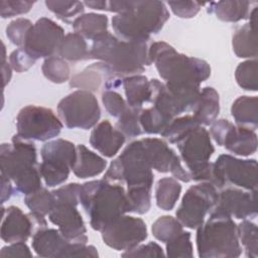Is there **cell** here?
<instances>
[{
  "mask_svg": "<svg viewBox=\"0 0 258 258\" xmlns=\"http://www.w3.org/2000/svg\"><path fill=\"white\" fill-rule=\"evenodd\" d=\"M108 11L117 13L112 18L116 35L128 41L148 42L169 19L161 1H108Z\"/></svg>",
  "mask_w": 258,
  "mask_h": 258,
  "instance_id": "1",
  "label": "cell"
},
{
  "mask_svg": "<svg viewBox=\"0 0 258 258\" xmlns=\"http://www.w3.org/2000/svg\"><path fill=\"white\" fill-rule=\"evenodd\" d=\"M79 199L95 231L101 232L108 224L129 213L125 188L104 178L81 184Z\"/></svg>",
  "mask_w": 258,
  "mask_h": 258,
  "instance_id": "2",
  "label": "cell"
},
{
  "mask_svg": "<svg viewBox=\"0 0 258 258\" xmlns=\"http://www.w3.org/2000/svg\"><path fill=\"white\" fill-rule=\"evenodd\" d=\"M148 49L146 41H128L108 32L93 41L90 54L91 59L107 63L116 76L125 78L141 75L151 64Z\"/></svg>",
  "mask_w": 258,
  "mask_h": 258,
  "instance_id": "3",
  "label": "cell"
},
{
  "mask_svg": "<svg viewBox=\"0 0 258 258\" xmlns=\"http://www.w3.org/2000/svg\"><path fill=\"white\" fill-rule=\"evenodd\" d=\"M0 164L1 175L14 183V192L27 196L42 187L36 148L32 142L14 135L11 143H2Z\"/></svg>",
  "mask_w": 258,
  "mask_h": 258,
  "instance_id": "4",
  "label": "cell"
},
{
  "mask_svg": "<svg viewBox=\"0 0 258 258\" xmlns=\"http://www.w3.org/2000/svg\"><path fill=\"white\" fill-rule=\"evenodd\" d=\"M197 250L201 258H236L242 254L237 224L216 207L197 228Z\"/></svg>",
  "mask_w": 258,
  "mask_h": 258,
  "instance_id": "5",
  "label": "cell"
},
{
  "mask_svg": "<svg viewBox=\"0 0 258 258\" xmlns=\"http://www.w3.org/2000/svg\"><path fill=\"white\" fill-rule=\"evenodd\" d=\"M148 56L165 83H201L211 76L210 64L195 56L179 53L164 41L153 42L148 49Z\"/></svg>",
  "mask_w": 258,
  "mask_h": 258,
  "instance_id": "6",
  "label": "cell"
},
{
  "mask_svg": "<svg viewBox=\"0 0 258 258\" xmlns=\"http://www.w3.org/2000/svg\"><path fill=\"white\" fill-rule=\"evenodd\" d=\"M108 181L126 182L127 186L153 184L154 175L142 139L130 142L109 165L104 174Z\"/></svg>",
  "mask_w": 258,
  "mask_h": 258,
  "instance_id": "7",
  "label": "cell"
},
{
  "mask_svg": "<svg viewBox=\"0 0 258 258\" xmlns=\"http://www.w3.org/2000/svg\"><path fill=\"white\" fill-rule=\"evenodd\" d=\"M41 163L38 168L42 179L48 187L63 183L76 161V146L61 138L50 140L40 149Z\"/></svg>",
  "mask_w": 258,
  "mask_h": 258,
  "instance_id": "8",
  "label": "cell"
},
{
  "mask_svg": "<svg viewBox=\"0 0 258 258\" xmlns=\"http://www.w3.org/2000/svg\"><path fill=\"white\" fill-rule=\"evenodd\" d=\"M57 115L68 128L88 130L97 125L101 109L92 92L77 90L58 102Z\"/></svg>",
  "mask_w": 258,
  "mask_h": 258,
  "instance_id": "9",
  "label": "cell"
},
{
  "mask_svg": "<svg viewBox=\"0 0 258 258\" xmlns=\"http://www.w3.org/2000/svg\"><path fill=\"white\" fill-rule=\"evenodd\" d=\"M62 127L53 111L41 106H25L16 117V135L26 141H49L60 133Z\"/></svg>",
  "mask_w": 258,
  "mask_h": 258,
  "instance_id": "10",
  "label": "cell"
},
{
  "mask_svg": "<svg viewBox=\"0 0 258 258\" xmlns=\"http://www.w3.org/2000/svg\"><path fill=\"white\" fill-rule=\"evenodd\" d=\"M218 190L210 182L202 181L191 185L183 195L175 212L176 219L189 229L199 228L218 202Z\"/></svg>",
  "mask_w": 258,
  "mask_h": 258,
  "instance_id": "11",
  "label": "cell"
},
{
  "mask_svg": "<svg viewBox=\"0 0 258 258\" xmlns=\"http://www.w3.org/2000/svg\"><path fill=\"white\" fill-rule=\"evenodd\" d=\"M64 30L53 20L41 17L29 29L22 48L34 59L47 58L58 52Z\"/></svg>",
  "mask_w": 258,
  "mask_h": 258,
  "instance_id": "12",
  "label": "cell"
},
{
  "mask_svg": "<svg viewBox=\"0 0 258 258\" xmlns=\"http://www.w3.org/2000/svg\"><path fill=\"white\" fill-rule=\"evenodd\" d=\"M103 242L117 251H127L143 242L148 234L144 221L140 218L123 215L101 231Z\"/></svg>",
  "mask_w": 258,
  "mask_h": 258,
  "instance_id": "13",
  "label": "cell"
},
{
  "mask_svg": "<svg viewBox=\"0 0 258 258\" xmlns=\"http://www.w3.org/2000/svg\"><path fill=\"white\" fill-rule=\"evenodd\" d=\"M211 135L215 142L228 151L248 156L257 150V134L250 128L234 125L227 119H219L211 125Z\"/></svg>",
  "mask_w": 258,
  "mask_h": 258,
  "instance_id": "14",
  "label": "cell"
},
{
  "mask_svg": "<svg viewBox=\"0 0 258 258\" xmlns=\"http://www.w3.org/2000/svg\"><path fill=\"white\" fill-rule=\"evenodd\" d=\"M46 227L47 222L44 216L32 212L24 214L16 206H10L7 209L2 207L0 236L8 244L25 242L36 231Z\"/></svg>",
  "mask_w": 258,
  "mask_h": 258,
  "instance_id": "15",
  "label": "cell"
},
{
  "mask_svg": "<svg viewBox=\"0 0 258 258\" xmlns=\"http://www.w3.org/2000/svg\"><path fill=\"white\" fill-rule=\"evenodd\" d=\"M214 166L223 187L230 183L246 190L257 189L256 159H240L230 154H221L214 162Z\"/></svg>",
  "mask_w": 258,
  "mask_h": 258,
  "instance_id": "16",
  "label": "cell"
},
{
  "mask_svg": "<svg viewBox=\"0 0 258 258\" xmlns=\"http://www.w3.org/2000/svg\"><path fill=\"white\" fill-rule=\"evenodd\" d=\"M175 144L188 173L210 162L215 152L210 133L202 125L190 130Z\"/></svg>",
  "mask_w": 258,
  "mask_h": 258,
  "instance_id": "17",
  "label": "cell"
},
{
  "mask_svg": "<svg viewBox=\"0 0 258 258\" xmlns=\"http://www.w3.org/2000/svg\"><path fill=\"white\" fill-rule=\"evenodd\" d=\"M142 142L152 169L161 173L170 172L175 179L182 182L191 180L180 157L165 141L159 138H142Z\"/></svg>",
  "mask_w": 258,
  "mask_h": 258,
  "instance_id": "18",
  "label": "cell"
},
{
  "mask_svg": "<svg viewBox=\"0 0 258 258\" xmlns=\"http://www.w3.org/2000/svg\"><path fill=\"white\" fill-rule=\"evenodd\" d=\"M48 219L70 242H88L87 228L76 205L55 202Z\"/></svg>",
  "mask_w": 258,
  "mask_h": 258,
  "instance_id": "19",
  "label": "cell"
},
{
  "mask_svg": "<svg viewBox=\"0 0 258 258\" xmlns=\"http://www.w3.org/2000/svg\"><path fill=\"white\" fill-rule=\"evenodd\" d=\"M256 191L227 187L219 192L215 207L238 220L255 217L257 215Z\"/></svg>",
  "mask_w": 258,
  "mask_h": 258,
  "instance_id": "20",
  "label": "cell"
},
{
  "mask_svg": "<svg viewBox=\"0 0 258 258\" xmlns=\"http://www.w3.org/2000/svg\"><path fill=\"white\" fill-rule=\"evenodd\" d=\"M125 140L124 134L114 128L108 120L98 123L90 136L92 147L106 157L115 156L125 143Z\"/></svg>",
  "mask_w": 258,
  "mask_h": 258,
  "instance_id": "21",
  "label": "cell"
},
{
  "mask_svg": "<svg viewBox=\"0 0 258 258\" xmlns=\"http://www.w3.org/2000/svg\"><path fill=\"white\" fill-rule=\"evenodd\" d=\"M114 78L120 77L116 76L107 63L97 61L73 76L70 81V87L94 93L98 92L101 86L104 88L105 84Z\"/></svg>",
  "mask_w": 258,
  "mask_h": 258,
  "instance_id": "22",
  "label": "cell"
},
{
  "mask_svg": "<svg viewBox=\"0 0 258 258\" xmlns=\"http://www.w3.org/2000/svg\"><path fill=\"white\" fill-rule=\"evenodd\" d=\"M70 241L66 239L58 229L42 228L32 235V249L38 257L57 258L62 256Z\"/></svg>",
  "mask_w": 258,
  "mask_h": 258,
  "instance_id": "23",
  "label": "cell"
},
{
  "mask_svg": "<svg viewBox=\"0 0 258 258\" xmlns=\"http://www.w3.org/2000/svg\"><path fill=\"white\" fill-rule=\"evenodd\" d=\"M106 166L107 161L84 144L76 146V161L72 170L77 177L88 178L97 176L106 169Z\"/></svg>",
  "mask_w": 258,
  "mask_h": 258,
  "instance_id": "24",
  "label": "cell"
},
{
  "mask_svg": "<svg viewBox=\"0 0 258 258\" xmlns=\"http://www.w3.org/2000/svg\"><path fill=\"white\" fill-rule=\"evenodd\" d=\"M191 111L194 112L192 117L200 125H212L220 112V97L218 92L212 87L203 88Z\"/></svg>",
  "mask_w": 258,
  "mask_h": 258,
  "instance_id": "25",
  "label": "cell"
},
{
  "mask_svg": "<svg viewBox=\"0 0 258 258\" xmlns=\"http://www.w3.org/2000/svg\"><path fill=\"white\" fill-rule=\"evenodd\" d=\"M126 102L129 107L142 109L145 103H150L151 100V84L143 75H134L125 77L122 82Z\"/></svg>",
  "mask_w": 258,
  "mask_h": 258,
  "instance_id": "26",
  "label": "cell"
},
{
  "mask_svg": "<svg viewBox=\"0 0 258 258\" xmlns=\"http://www.w3.org/2000/svg\"><path fill=\"white\" fill-rule=\"evenodd\" d=\"M207 11L226 22H238L247 19L250 14L251 2L241 0L212 1L208 3Z\"/></svg>",
  "mask_w": 258,
  "mask_h": 258,
  "instance_id": "27",
  "label": "cell"
},
{
  "mask_svg": "<svg viewBox=\"0 0 258 258\" xmlns=\"http://www.w3.org/2000/svg\"><path fill=\"white\" fill-rule=\"evenodd\" d=\"M75 32L82 35L85 39L96 40L108 33V17L105 14L86 13L75 18L72 23Z\"/></svg>",
  "mask_w": 258,
  "mask_h": 258,
  "instance_id": "28",
  "label": "cell"
},
{
  "mask_svg": "<svg viewBox=\"0 0 258 258\" xmlns=\"http://www.w3.org/2000/svg\"><path fill=\"white\" fill-rule=\"evenodd\" d=\"M231 114L236 123L255 130L258 125V99L257 97L241 96L231 107Z\"/></svg>",
  "mask_w": 258,
  "mask_h": 258,
  "instance_id": "29",
  "label": "cell"
},
{
  "mask_svg": "<svg viewBox=\"0 0 258 258\" xmlns=\"http://www.w3.org/2000/svg\"><path fill=\"white\" fill-rule=\"evenodd\" d=\"M232 46L235 54L241 58L257 57V38L256 26L245 23L239 27L232 38Z\"/></svg>",
  "mask_w": 258,
  "mask_h": 258,
  "instance_id": "30",
  "label": "cell"
},
{
  "mask_svg": "<svg viewBox=\"0 0 258 258\" xmlns=\"http://www.w3.org/2000/svg\"><path fill=\"white\" fill-rule=\"evenodd\" d=\"M57 53L64 60L74 62L91 59L86 39L77 32H70L64 35Z\"/></svg>",
  "mask_w": 258,
  "mask_h": 258,
  "instance_id": "31",
  "label": "cell"
},
{
  "mask_svg": "<svg viewBox=\"0 0 258 258\" xmlns=\"http://www.w3.org/2000/svg\"><path fill=\"white\" fill-rule=\"evenodd\" d=\"M181 185L174 177L160 178L155 187L156 206L163 211H171L179 199Z\"/></svg>",
  "mask_w": 258,
  "mask_h": 258,
  "instance_id": "32",
  "label": "cell"
},
{
  "mask_svg": "<svg viewBox=\"0 0 258 258\" xmlns=\"http://www.w3.org/2000/svg\"><path fill=\"white\" fill-rule=\"evenodd\" d=\"M172 120L155 106L142 109L139 115L141 129L143 133L147 134H161Z\"/></svg>",
  "mask_w": 258,
  "mask_h": 258,
  "instance_id": "33",
  "label": "cell"
},
{
  "mask_svg": "<svg viewBox=\"0 0 258 258\" xmlns=\"http://www.w3.org/2000/svg\"><path fill=\"white\" fill-rule=\"evenodd\" d=\"M151 232L156 240L167 243L183 232V226L176 218L161 216L152 224Z\"/></svg>",
  "mask_w": 258,
  "mask_h": 258,
  "instance_id": "34",
  "label": "cell"
},
{
  "mask_svg": "<svg viewBox=\"0 0 258 258\" xmlns=\"http://www.w3.org/2000/svg\"><path fill=\"white\" fill-rule=\"evenodd\" d=\"M151 189L150 185L127 186L126 195L129 204V212L143 215L151 207Z\"/></svg>",
  "mask_w": 258,
  "mask_h": 258,
  "instance_id": "35",
  "label": "cell"
},
{
  "mask_svg": "<svg viewBox=\"0 0 258 258\" xmlns=\"http://www.w3.org/2000/svg\"><path fill=\"white\" fill-rule=\"evenodd\" d=\"M41 71L43 76L54 84H62L70 79L71 69L69 63L59 55H52L44 59Z\"/></svg>",
  "mask_w": 258,
  "mask_h": 258,
  "instance_id": "36",
  "label": "cell"
},
{
  "mask_svg": "<svg viewBox=\"0 0 258 258\" xmlns=\"http://www.w3.org/2000/svg\"><path fill=\"white\" fill-rule=\"evenodd\" d=\"M237 84L245 91L256 92L258 89V61L247 59L238 64L235 71Z\"/></svg>",
  "mask_w": 258,
  "mask_h": 258,
  "instance_id": "37",
  "label": "cell"
},
{
  "mask_svg": "<svg viewBox=\"0 0 258 258\" xmlns=\"http://www.w3.org/2000/svg\"><path fill=\"white\" fill-rule=\"evenodd\" d=\"M200 126V124L195 120L192 115L178 116L175 117L161 132V136L168 140L170 143L175 144L180 138H182L186 133L196 127Z\"/></svg>",
  "mask_w": 258,
  "mask_h": 258,
  "instance_id": "38",
  "label": "cell"
},
{
  "mask_svg": "<svg viewBox=\"0 0 258 258\" xmlns=\"http://www.w3.org/2000/svg\"><path fill=\"white\" fill-rule=\"evenodd\" d=\"M239 242L245 249V254L250 258L258 257V229L255 223L243 220L237 225Z\"/></svg>",
  "mask_w": 258,
  "mask_h": 258,
  "instance_id": "39",
  "label": "cell"
},
{
  "mask_svg": "<svg viewBox=\"0 0 258 258\" xmlns=\"http://www.w3.org/2000/svg\"><path fill=\"white\" fill-rule=\"evenodd\" d=\"M24 203L30 212L45 217L54 207L55 199L52 191L40 187L36 191L25 196Z\"/></svg>",
  "mask_w": 258,
  "mask_h": 258,
  "instance_id": "40",
  "label": "cell"
},
{
  "mask_svg": "<svg viewBox=\"0 0 258 258\" xmlns=\"http://www.w3.org/2000/svg\"><path fill=\"white\" fill-rule=\"evenodd\" d=\"M142 109H135L128 106L125 112L117 118L116 129L124 134L125 137L133 138L141 135L143 133L140 123L139 115Z\"/></svg>",
  "mask_w": 258,
  "mask_h": 258,
  "instance_id": "41",
  "label": "cell"
},
{
  "mask_svg": "<svg viewBox=\"0 0 258 258\" xmlns=\"http://www.w3.org/2000/svg\"><path fill=\"white\" fill-rule=\"evenodd\" d=\"M45 6L49 11L54 13L56 17L64 22L77 15H82L85 10V4L81 1H45Z\"/></svg>",
  "mask_w": 258,
  "mask_h": 258,
  "instance_id": "42",
  "label": "cell"
},
{
  "mask_svg": "<svg viewBox=\"0 0 258 258\" xmlns=\"http://www.w3.org/2000/svg\"><path fill=\"white\" fill-rule=\"evenodd\" d=\"M166 244V256L168 257H188L194 256L190 233L183 231L177 237Z\"/></svg>",
  "mask_w": 258,
  "mask_h": 258,
  "instance_id": "43",
  "label": "cell"
},
{
  "mask_svg": "<svg viewBox=\"0 0 258 258\" xmlns=\"http://www.w3.org/2000/svg\"><path fill=\"white\" fill-rule=\"evenodd\" d=\"M32 25V22L27 18H17L11 21L6 27V36L11 43L22 47L24 45L26 35Z\"/></svg>",
  "mask_w": 258,
  "mask_h": 258,
  "instance_id": "44",
  "label": "cell"
},
{
  "mask_svg": "<svg viewBox=\"0 0 258 258\" xmlns=\"http://www.w3.org/2000/svg\"><path fill=\"white\" fill-rule=\"evenodd\" d=\"M102 103L106 111L115 118H119L128 108L123 97L114 90H105L102 93Z\"/></svg>",
  "mask_w": 258,
  "mask_h": 258,
  "instance_id": "45",
  "label": "cell"
},
{
  "mask_svg": "<svg viewBox=\"0 0 258 258\" xmlns=\"http://www.w3.org/2000/svg\"><path fill=\"white\" fill-rule=\"evenodd\" d=\"M34 1L27 0H1L0 15L2 18H10L16 15L25 14L34 5Z\"/></svg>",
  "mask_w": 258,
  "mask_h": 258,
  "instance_id": "46",
  "label": "cell"
},
{
  "mask_svg": "<svg viewBox=\"0 0 258 258\" xmlns=\"http://www.w3.org/2000/svg\"><path fill=\"white\" fill-rule=\"evenodd\" d=\"M207 3H200L197 1H168L167 5L170 7L171 11L180 18H192L195 17L202 6Z\"/></svg>",
  "mask_w": 258,
  "mask_h": 258,
  "instance_id": "47",
  "label": "cell"
},
{
  "mask_svg": "<svg viewBox=\"0 0 258 258\" xmlns=\"http://www.w3.org/2000/svg\"><path fill=\"white\" fill-rule=\"evenodd\" d=\"M80 189H81L80 183L71 182L52 190V195L54 196L55 202L69 203V204L78 206L80 203V199H79Z\"/></svg>",
  "mask_w": 258,
  "mask_h": 258,
  "instance_id": "48",
  "label": "cell"
},
{
  "mask_svg": "<svg viewBox=\"0 0 258 258\" xmlns=\"http://www.w3.org/2000/svg\"><path fill=\"white\" fill-rule=\"evenodd\" d=\"M163 249L155 242L137 245L134 248L122 253V257H163Z\"/></svg>",
  "mask_w": 258,
  "mask_h": 258,
  "instance_id": "49",
  "label": "cell"
},
{
  "mask_svg": "<svg viewBox=\"0 0 258 258\" xmlns=\"http://www.w3.org/2000/svg\"><path fill=\"white\" fill-rule=\"evenodd\" d=\"M36 59L31 57L22 47H18L13 50L9 55V63L17 73H23L28 71L34 66Z\"/></svg>",
  "mask_w": 258,
  "mask_h": 258,
  "instance_id": "50",
  "label": "cell"
},
{
  "mask_svg": "<svg viewBox=\"0 0 258 258\" xmlns=\"http://www.w3.org/2000/svg\"><path fill=\"white\" fill-rule=\"evenodd\" d=\"M68 257H99L97 248L93 245H87L82 242H70L62 253L61 258Z\"/></svg>",
  "mask_w": 258,
  "mask_h": 258,
  "instance_id": "51",
  "label": "cell"
},
{
  "mask_svg": "<svg viewBox=\"0 0 258 258\" xmlns=\"http://www.w3.org/2000/svg\"><path fill=\"white\" fill-rule=\"evenodd\" d=\"M0 257H32V253L25 242H15L2 247Z\"/></svg>",
  "mask_w": 258,
  "mask_h": 258,
  "instance_id": "52",
  "label": "cell"
},
{
  "mask_svg": "<svg viewBox=\"0 0 258 258\" xmlns=\"http://www.w3.org/2000/svg\"><path fill=\"white\" fill-rule=\"evenodd\" d=\"M14 194V186L11 183V180L4 175H1V204L3 205L8 201L11 196Z\"/></svg>",
  "mask_w": 258,
  "mask_h": 258,
  "instance_id": "53",
  "label": "cell"
},
{
  "mask_svg": "<svg viewBox=\"0 0 258 258\" xmlns=\"http://www.w3.org/2000/svg\"><path fill=\"white\" fill-rule=\"evenodd\" d=\"M12 68L8 61H6V54H5V46L3 44V56H2V78H3V87H5L12 76Z\"/></svg>",
  "mask_w": 258,
  "mask_h": 258,
  "instance_id": "54",
  "label": "cell"
},
{
  "mask_svg": "<svg viewBox=\"0 0 258 258\" xmlns=\"http://www.w3.org/2000/svg\"><path fill=\"white\" fill-rule=\"evenodd\" d=\"M84 4L95 10L108 11V1H85Z\"/></svg>",
  "mask_w": 258,
  "mask_h": 258,
  "instance_id": "55",
  "label": "cell"
}]
</instances>
